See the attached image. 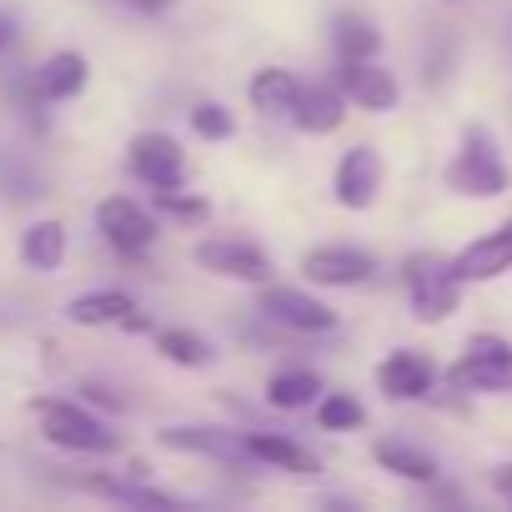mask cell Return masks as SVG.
<instances>
[{
    "label": "cell",
    "instance_id": "cell-22",
    "mask_svg": "<svg viewBox=\"0 0 512 512\" xmlns=\"http://www.w3.org/2000/svg\"><path fill=\"white\" fill-rule=\"evenodd\" d=\"M131 312H136V297L121 287H91V292L66 302V317L76 327H121Z\"/></svg>",
    "mask_w": 512,
    "mask_h": 512
},
{
    "label": "cell",
    "instance_id": "cell-7",
    "mask_svg": "<svg viewBox=\"0 0 512 512\" xmlns=\"http://www.w3.org/2000/svg\"><path fill=\"white\" fill-rule=\"evenodd\" d=\"M96 231H101V241H106L116 256H126V262H141V256L156 246V236H161V216H156L151 206L131 201V196H106V201L96 206Z\"/></svg>",
    "mask_w": 512,
    "mask_h": 512
},
{
    "label": "cell",
    "instance_id": "cell-13",
    "mask_svg": "<svg viewBox=\"0 0 512 512\" xmlns=\"http://www.w3.org/2000/svg\"><path fill=\"white\" fill-rule=\"evenodd\" d=\"M126 166L146 186H181L186 181V151L171 131H136L126 146Z\"/></svg>",
    "mask_w": 512,
    "mask_h": 512
},
{
    "label": "cell",
    "instance_id": "cell-10",
    "mask_svg": "<svg viewBox=\"0 0 512 512\" xmlns=\"http://www.w3.org/2000/svg\"><path fill=\"white\" fill-rule=\"evenodd\" d=\"M382 181H387V166L377 156V146L357 141L337 156V171H332V196L342 211H372L377 196H382Z\"/></svg>",
    "mask_w": 512,
    "mask_h": 512
},
{
    "label": "cell",
    "instance_id": "cell-8",
    "mask_svg": "<svg viewBox=\"0 0 512 512\" xmlns=\"http://www.w3.org/2000/svg\"><path fill=\"white\" fill-rule=\"evenodd\" d=\"M156 447L166 452H186V457H206V462H221V467H256L246 457V442L236 427H206V422H171V427H156L151 432Z\"/></svg>",
    "mask_w": 512,
    "mask_h": 512
},
{
    "label": "cell",
    "instance_id": "cell-5",
    "mask_svg": "<svg viewBox=\"0 0 512 512\" xmlns=\"http://www.w3.org/2000/svg\"><path fill=\"white\" fill-rule=\"evenodd\" d=\"M447 382L457 392H482V397L512 392V342L492 337V332L467 337V352L447 367Z\"/></svg>",
    "mask_w": 512,
    "mask_h": 512
},
{
    "label": "cell",
    "instance_id": "cell-34",
    "mask_svg": "<svg viewBox=\"0 0 512 512\" xmlns=\"http://www.w3.org/2000/svg\"><path fill=\"white\" fill-rule=\"evenodd\" d=\"M121 6H131L136 16H166V11L176 6V0H121Z\"/></svg>",
    "mask_w": 512,
    "mask_h": 512
},
{
    "label": "cell",
    "instance_id": "cell-12",
    "mask_svg": "<svg viewBox=\"0 0 512 512\" xmlns=\"http://www.w3.org/2000/svg\"><path fill=\"white\" fill-rule=\"evenodd\" d=\"M452 262V277L462 287H477V282H497L512 272V216L497 221L492 231H482L477 241H467L457 256H447Z\"/></svg>",
    "mask_w": 512,
    "mask_h": 512
},
{
    "label": "cell",
    "instance_id": "cell-2",
    "mask_svg": "<svg viewBox=\"0 0 512 512\" xmlns=\"http://www.w3.org/2000/svg\"><path fill=\"white\" fill-rule=\"evenodd\" d=\"M442 186L462 201H492L512 186V171H507V156H502V141L487 131V126H467L452 161L442 166Z\"/></svg>",
    "mask_w": 512,
    "mask_h": 512
},
{
    "label": "cell",
    "instance_id": "cell-33",
    "mask_svg": "<svg viewBox=\"0 0 512 512\" xmlns=\"http://www.w3.org/2000/svg\"><path fill=\"white\" fill-rule=\"evenodd\" d=\"M492 492H497L502 502H512V462H497V467H492Z\"/></svg>",
    "mask_w": 512,
    "mask_h": 512
},
{
    "label": "cell",
    "instance_id": "cell-18",
    "mask_svg": "<svg viewBox=\"0 0 512 512\" xmlns=\"http://www.w3.org/2000/svg\"><path fill=\"white\" fill-rule=\"evenodd\" d=\"M21 267L36 272V277H56L66 267V251H71V236H66V221L61 216H36L26 231H21Z\"/></svg>",
    "mask_w": 512,
    "mask_h": 512
},
{
    "label": "cell",
    "instance_id": "cell-3",
    "mask_svg": "<svg viewBox=\"0 0 512 512\" xmlns=\"http://www.w3.org/2000/svg\"><path fill=\"white\" fill-rule=\"evenodd\" d=\"M402 287H407V307L422 327H442L457 307H462V282L452 277V262L437 251H412L402 262Z\"/></svg>",
    "mask_w": 512,
    "mask_h": 512
},
{
    "label": "cell",
    "instance_id": "cell-31",
    "mask_svg": "<svg viewBox=\"0 0 512 512\" xmlns=\"http://www.w3.org/2000/svg\"><path fill=\"white\" fill-rule=\"evenodd\" d=\"M452 61H457L452 36H437V46H432V56H427V86H442V81L452 76Z\"/></svg>",
    "mask_w": 512,
    "mask_h": 512
},
{
    "label": "cell",
    "instance_id": "cell-21",
    "mask_svg": "<svg viewBox=\"0 0 512 512\" xmlns=\"http://www.w3.org/2000/svg\"><path fill=\"white\" fill-rule=\"evenodd\" d=\"M332 51H337V61H372L382 51V26L367 11L342 6L332 16Z\"/></svg>",
    "mask_w": 512,
    "mask_h": 512
},
{
    "label": "cell",
    "instance_id": "cell-26",
    "mask_svg": "<svg viewBox=\"0 0 512 512\" xmlns=\"http://www.w3.org/2000/svg\"><path fill=\"white\" fill-rule=\"evenodd\" d=\"M322 392L327 387L312 367H277L267 377V407H277V412H307Z\"/></svg>",
    "mask_w": 512,
    "mask_h": 512
},
{
    "label": "cell",
    "instance_id": "cell-19",
    "mask_svg": "<svg viewBox=\"0 0 512 512\" xmlns=\"http://www.w3.org/2000/svg\"><path fill=\"white\" fill-rule=\"evenodd\" d=\"M372 462H377L382 472L402 477V482H417V487H432V482L442 477L437 457L422 452L417 442H402V437H382V442H372Z\"/></svg>",
    "mask_w": 512,
    "mask_h": 512
},
{
    "label": "cell",
    "instance_id": "cell-25",
    "mask_svg": "<svg viewBox=\"0 0 512 512\" xmlns=\"http://www.w3.org/2000/svg\"><path fill=\"white\" fill-rule=\"evenodd\" d=\"M46 196V176L31 156L21 151H6L0 146V201L6 206H36Z\"/></svg>",
    "mask_w": 512,
    "mask_h": 512
},
{
    "label": "cell",
    "instance_id": "cell-14",
    "mask_svg": "<svg viewBox=\"0 0 512 512\" xmlns=\"http://www.w3.org/2000/svg\"><path fill=\"white\" fill-rule=\"evenodd\" d=\"M432 387H437V362L427 352L397 347L377 362V392L387 402H422V397H432Z\"/></svg>",
    "mask_w": 512,
    "mask_h": 512
},
{
    "label": "cell",
    "instance_id": "cell-23",
    "mask_svg": "<svg viewBox=\"0 0 512 512\" xmlns=\"http://www.w3.org/2000/svg\"><path fill=\"white\" fill-rule=\"evenodd\" d=\"M76 487H81V492H96V497H106V502H126V507H186L176 492H161V487H151V482H136V472H131V477L91 472V477H81Z\"/></svg>",
    "mask_w": 512,
    "mask_h": 512
},
{
    "label": "cell",
    "instance_id": "cell-32",
    "mask_svg": "<svg viewBox=\"0 0 512 512\" xmlns=\"http://www.w3.org/2000/svg\"><path fill=\"white\" fill-rule=\"evenodd\" d=\"M21 41V21L11 11H0V56H11V46Z\"/></svg>",
    "mask_w": 512,
    "mask_h": 512
},
{
    "label": "cell",
    "instance_id": "cell-16",
    "mask_svg": "<svg viewBox=\"0 0 512 512\" xmlns=\"http://www.w3.org/2000/svg\"><path fill=\"white\" fill-rule=\"evenodd\" d=\"M347 96L337 91V81H302V91H297V106L287 111V121L302 131V136H332V131H342V121H347Z\"/></svg>",
    "mask_w": 512,
    "mask_h": 512
},
{
    "label": "cell",
    "instance_id": "cell-11",
    "mask_svg": "<svg viewBox=\"0 0 512 512\" xmlns=\"http://www.w3.org/2000/svg\"><path fill=\"white\" fill-rule=\"evenodd\" d=\"M337 91L347 96V106H357V111H367V116H387V111H397V101H402V86H397V76L387 71V66H377V56L372 61H337Z\"/></svg>",
    "mask_w": 512,
    "mask_h": 512
},
{
    "label": "cell",
    "instance_id": "cell-29",
    "mask_svg": "<svg viewBox=\"0 0 512 512\" xmlns=\"http://www.w3.org/2000/svg\"><path fill=\"white\" fill-rule=\"evenodd\" d=\"M186 126L196 131V141H231L236 136V111H226L221 101H196L186 111Z\"/></svg>",
    "mask_w": 512,
    "mask_h": 512
},
{
    "label": "cell",
    "instance_id": "cell-24",
    "mask_svg": "<svg viewBox=\"0 0 512 512\" xmlns=\"http://www.w3.org/2000/svg\"><path fill=\"white\" fill-rule=\"evenodd\" d=\"M151 347L171 362V367H186V372H206L221 352L211 337L191 332V327H151Z\"/></svg>",
    "mask_w": 512,
    "mask_h": 512
},
{
    "label": "cell",
    "instance_id": "cell-4",
    "mask_svg": "<svg viewBox=\"0 0 512 512\" xmlns=\"http://www.w3.org/2000/svg\"><path fill=\"white\" fill-rule=\"evenodd\" d=\"M256 317L277 332L292 337H327L342 327L337 307H327L322 297L302 292V287H282V282H262V297H256Z\"/></svg>",
    "mask_w": 512,
    "mask_h": 512
},
{
    "label": "cell",
    "instance_id": "cell-27",
    "mask_svg": "<svg viewBox=\"0 0 512 512\" xmlns=\"http://www.w3.org/2000/svg\"><path fill=\"white\" fill-rule=\"evenodd\" d=\"M151 211H156L161 221L191 226V231L211 221V201H206L201 191H186V181H181V186H151Z\"/></svg>",
    "mask_w": 512,
    "mask_h": 512
},
{
    "label": "cell",
    "instance_id": "cell-28",
    "mask_svg": "<svg viewBox=\"0 0 512 512\" xmlns=\"http://www.w3.org/2000/svg\"><path fill=\"white\" fill-rule=\"evenodd\" d=\"M312 407H317V427L322 432H357L367 422V407L352 392H322Z\"/></svg>",
    "mask_w": 512,
    "mask_h": 512
},
{
    "label": "cell",
    "instance_id": "cell-9",
    "mask_svg": "<svg viewBox=\"0 0 512 512\" xmlns=\"http://www.w3.org/2000/svg\"><path fill=\"white\" fill-rule=\"evenodd\" d=\"M302 277L312 287H327V292H352V287H367L377 277V256L367 246H312L302 256Z\"/></svg>",
    "mask_w": 512,
    "mask_h": 512
},
{
    "label": "cell",
    "instance_id": "cell-30",
    "mask_svg": "<svg viewBox=\"0 0 512 512\" xmlns=\"http://www.w3.org/2000/svg\"><path fill=\"white\" fill-rule=\"evenodd\" d=\"M76 402H86V407H96L101 417H126L136 402L116 387V382H106V377H81L76 382Z\"/></svg>",
    "mask_w": 512,
    "mask_h": 512
},
{
    "label": "cell",
    "instance_id": "cell-20",
    "mask_svg": "<svg viewBox=\"0 0 512 512\" xmlns=\"http://www.w3.org/2000/svg\"><path fill=\"white\" fill-rule=\"evenodd\" d=\"M297 91H302V76L292 66H262L246 81V101L256 116H287L297 106Z\"/></svg>",
    "mask_w": 512,
    "mask_h": 512
},
{
    "label": "cell",
    "instance_id": "cell-17",
    "mask_svg": "<svg viewBox=\"0 0 512 512\" xmlns=\"http://www.w3.org/2000/svg\"><path fill=\"white\" fill-rule=\"evenodd\" d=\"M86 86H91V61H86L81 51H56V56H46V61L31 71V91H36L46 106H66V101H76Z\"/></svg>",
    "mask_w": 512,
    "mask_h": 512
},
{
    "label": "cell",
    "instance_id": "cell-1",
    "mask_svg": "<svg viewBox=\"0 0 512 512\" xmlns=\"http://www.w3.org/2000/svg\"><path fill=\"white\" fill-rule=\"evenodd\" d=\"M31 412L41 422V437L56 452H71V457H116L126 447V437L96 407H86L76 397H36Z\"/></svg>",
    "mask_w": 512,
    "mask_h": 512
},
{
    "label": "cell",
    "instance_id": "cell-6",
    "mask_svg": "<svg viewBox=\"0 0 512 512\" xmlns=\"http://www.w3.org/2000/svg\"><path fill=\"white\" fill-rule=\"evenodd\" d=\"M191 262L206 272V277H221V282H241V287H262L277 277L272 256L246 241V236H206L191 246Z\"/></svg>",
    "mask_w": 512,
    "mask_h": 512
},
{
    "label": "cell",
    "instance_id": "cell-15",
    "mask_svg": "<svg viewBox=\"0 0 512 512\" xmlns=\"http://www.w3.org/2000/svg\"><path fill=\"white\" fill-rule=\"evenodd\" d=\"M246 442V457L256 467H272V472H287V477H317L322 472V457L307 452L292 432H267V427H246L241 432Z\"/></svg>",
    "mask_w": 512,
    "mask_h": 512
}]
</instances>
